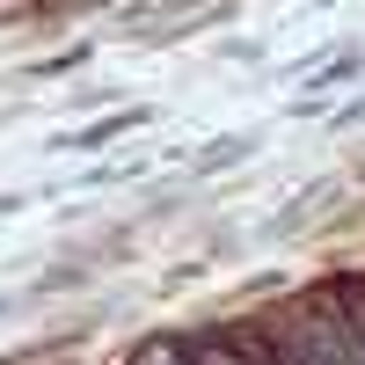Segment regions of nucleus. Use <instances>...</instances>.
I'll use <instances>...</instances> for the list:
<instances>
[{
  "label": "nucleus",
  "mask_w": 365,
  "mask_h": 365,
  "mask_svg": "<svg viewBox=\"0 0 365 365\" xmlns=\"http://www.w3.org/2000/svg\"><path fill=\"white\" fill-rule=\"evenodd\" d=\"M132 365H197L190 351H182V344H154V351H139Z\"/></svg>",
  "instance_id": "nucleus-4"
},
{
  "label": "nucleus",
  "mask_w": 365,
  "mask_h": 365,
  "mask_svg": "<svg viewBox=\"0 0 365 365\" xmlns=\"http://www.w3.org/2000/svg\"><path fill=\"white\" fill-rule=\"evenodd\" d=\"M197 365H256V358L241 351V344H205V351H197Z\"/></svg>",
  "instance_id": "nucleus-3"
},
{
  "label": "nucleus",
  "mask_w": 365,
  "mask_h": 365,
  "mask_svg": "<svg viewBox=\"0 0 365 365\" xmlns=\"http://www.w3.org/2000/svg\"><path fill=\"white\" fill-rule=\"evenodd\" d=\"M292 336H299V351H307L314 365H365V336H358V322H351L344 299L299 307L292 314Z\"/></svg>",
  "instance_id": "nucleus-1"
},
{
  "label": "nucleus",
  "mask_w": 365,
  "mask_h": 365,
  "mask_svg": "<svg viewBox=\"0 0 365 365\" xmlns=\"http://www.w3.org/2000/svg\"><path fill=\"white\" fill-rule=\"evenodd\" d=\"M139 125H146V110H117V117H103V125L58 132V139H51V154H103L110 139H125V132H139Z\"/></svg>",
  "instance_id": "nucleus-2"
},
{
  "label": "nucleus",
  "mask_w": 365,
  "mask_h": 365,
  "mask_svg": "<svg viewBox=\"0 0 365 365\" xmlns=\"http://www.w3.org/2000/svg\"><path fill=\"white\" fill-rule=\"evenodd\" d=\"M344 307H351V322H358V336H365V278H351V285H344Z\"/></svg>",
  "instance_id": "nucleus-5"
}]
</instances>
